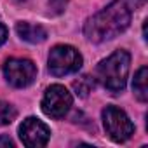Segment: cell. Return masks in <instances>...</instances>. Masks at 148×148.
Here are the masks:
<instances>
[{
    "label": "cell",
    "instance_id": "14",
    "mask_svg": "<svg viewBox=\"0 0 148 148\" xmlns=\"http://www.w3.org/2000/svg\"><path fill=\"white\" fill-rule=\"evenodd\" d=\"M51 2H52V5H54L58 11H59V9H61V7H63L66 2H68V0H51Z\"/></svg>",
    "mask_w": 148,
    "mask_h": 148
},
{
    "label": "cell",
    "instance_id": "7",
    "mask_svg": "<svg viewBox=\"0 0 148 148\" xmlns=\"http://www.w3.org/2000/svg\"><path fill=\"white\" fill-rule=\"evenodd\" d=\"M49 136H51L49 127L44 122H40L38 119H35V117H28L19 125V138L30 148L45 146L47 141H49Z\"/></svg>",
    "mask_w": 148,
    "mask_h": 148
},
{
    "label": "cell",
    "instance_id": "11",
    "mask_svg": "<svg viewBox=\"0 0 148 148\" xmlns=\"http://www.w3.org/2000/svg\"><path fill=\"white\" fill-rule=\"evenodd\" d=\"M16 119V110L12 105L0 101V125H7Z\"/></svg>",
    "mask_w": 148,
    "mask_h": 148
},
{
    "label": "cell",
    "instance_id": "6",
    "mask_svg": "<svg viewBox=\"0 0 148 148\" xmlns=\"http://www.w3.org/2000/svg\"><path fill=\"white\" fill-rule=\"evenodd\" d=\"M4 73L5 79L11 86L14 87H26L30 86L35 77H37V68L30 59H19V58H12L9 61H5L4 64Z\"/></svg>",
    "mask_w": 148,
    "mask_h": 148
},
{
    "label": "cell",
    "instance_id": "9",
    "mask_svg": "<svg viewBox=\"0 0 148 148\" xmlns=\"http://www.w3.org/2000/svg\"><path fill=\"white\" fill-rule=\"evenodd\" d=\"M146 80H148V70L146 66L139 68L138 73L134 75V82H132V91L136 94V98L139 101H146L148 99V86H146Z\"/></svg>",
    "mask_w": 148,
    "mask_h": 148
},
{
    "label": "cell",
    "instance_id": "8",
    "mask_svg": "<svg viewBox=\"0 0 148 148\" xmlns=\"http://www.w3.org/2000/svg\"><path fill=\"white\" fill-rule=\"evenodd\" d=\"M16 32L18 35L30 42V44H40L47 38V32L40 26V25H32V23H18L16 26Z\"/></svg>",
    "mask_w": 148,
    "mask_h": 148
},
{
    "label": "cell",
    "instance_id": "13",
    "mask_svg": "<svg viewBox=\"0 0 148 148\" xmlns=\"http://www.w3.org/2000/svg\"><path fill=\"white\" fill-rule=\"evenodd\" d=\"M0 145H5V146H14V143H12V139H11L9 136H2V138H0Z\"/></svg>",
    "mask_w": 148,
    "mask_h": 148
},
{
    "label": "cell",
    "instance_id": "12",
    "mask_svg": "<svg viewBox=\"0 0 148 148\" xmlns=\"http://www.w3.org/2000/svg\"><path fill=\"white\" fill-rule=\"evenodd\" d=\"M5 40H7V28L0 23V45H2Z\"/></svg>",
    "mask_w": 148,
    "mask_h": 148
},
{
    "label": "cell",
    "instance_id": "2",
    "mask_svg": "<svg viewBox=\"0 0 148 148\" xmlns=\"http://www.w3.org/2000/svg\"><path fill=\"white\" fill-rule=\"evenodd\" d=\"M129 63L131 56L125 51H115L112 56H108L98 64L96 77L106 91H110L112 94L124 91L129 73Z\"/></svg>",
    "mask_w": 148,
    "mask_h": 148
},
{
    "label": "cell",
    "instance_id": "10",
    "mask_svg": "<svg viewBox=\"0 0 148 148\" xmlns=\"http://www.w3.org/2000/svg\"><path fill=\"white\" fill-rule=\"evenodd\" d=\"M73 89H75L77 96L87 98L89 92H92V89H94V80H92L89 75H84V77H80L79 80L73 82Z\"/></svg>",
    "mask_w": 148,
    "mask_h": 148
},
{
    "label": "cell",
    "instance_id": "4",
    "mask_svg": "<svg viewBox=\"0 0 148 148\" xmlns=\"http://www.w3.org/2000/svg\"><path fill=\"white\" fill-rule=\"evenodd\" d=\"M103 122H105V129L108 136L117 143L129 139L134 132V124L131 122L127 113L120 110L119 106H112V105L106 106L103 110Z\"/></svg>",
    "mask_w": 148,
    "mask_h": 148
},
{
    "label": "cell",
    "instance_id": "5",
    "mask_svg": "<svg viewBox=\"0 0 148 148\" xmlns=\"http://www.w3.org/2000/svg\"><path fill=\"white\" fill-rule=\"evenodd\" d=\"M71 103H73V98L68 92V89L59 86V84H54L44 94L42 110H44L45 115H49L52 119H61V117L66 115V112L70 110Z\"/></svg>",
    "mask_w": 148,
    "mask_h": 148
},
{
    "label": "cell",
    "instance_id": "3",
    "mask_svg": "<svg viewBox=\"0 0 148 148\" xmlns=\"http://www.w3.org/2000/svg\"><path fill=\"white\" fill-rule=\"evenodd\" d=\"M82 66L80 52L71 45H56L49 52V71L56 77L70 75Z\"/></svg>",
    "mask_w": 148,
    "mask_h": 148
},
{
    "label": "cell",
    "instance_id": "1",
    "mask_svg": "<svg viewBox=\"0 0 148 148\" xmlns=\"http://www.w3.org/2000/svg\"><path fill=\"white\" fill-rule=\"evenodd\" d=\"M131 12L132 9L129 5V0H115L86 23L84 33L91 42L99 44L110 40L129 26Z\"/></svg>",
    "mask_w": 148,
    "mask_h": 148
}]
</instances>
